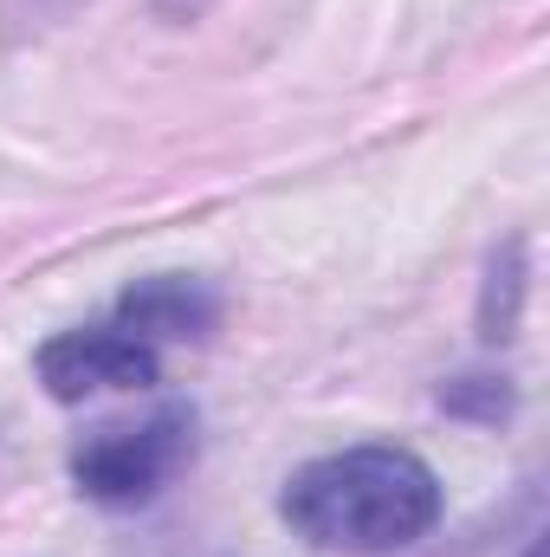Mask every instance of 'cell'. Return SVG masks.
<instances>
[{
	"label": "cell",
	"mask_w": 550,
	"mask_h": 557,
	"mask_svg": "<svg viewBox=\"0 0 550 557\" xmlns=\"http://www.w3.org/2000/svg\"><path fill=\"white\" fill-rule=\"evenodd\" d=\"M278 512L317 552L389 557L440 525V480L409 447H343L298 467Z\"/></svg>",
	"instance_id": "obj_1"
},
{
	"label": "cell",
	"mask_w": 550,
	"mask_h": 557,
	"mask_svg": "<svg viewBox=\"0 0 550 557\" xmlns=\"http://www.w3.org/2000/svg\"><path fill=\"white\" fill-rule=\"evenodd\" d=\"M188 460H195V416L188 409H155L137 428H98L72 454V480L98 506H142Z\"/></svg>",
	"instance_id": "obj_2"
},
{
	"label": "cell",
	"mask_w": 550,
	"mask_h": 557,
	"mask_svg": "<svg viewBox=\"0 0 550 557\" xmlns=\"http://www.w3.org/2000/svg\"><path fill=\"white\" fill-rule=\"evenodd\" d=\"M155 376H162L155 344L130 337L117 318L85 324V331H59L52 344H39V383L52 403H85L104 389H149Z\"/></svg>",
	"instance_id": "obj_3"
},
{
	"label": "cell",
	"mask_w": 550,
	"mask_h": 557,
	"mask_svg": "<svg viewBox=\"0 0 550 557\" xmlns=\"http://www.w3.org/2000/svg\"><path fill=\"white\" fill-rule=\"evenodd\" d=\"M117 324L142 344H188V337H208L221 324V298L201 278H182V273L137 278L117 298Z\"/></svg>",
	"instance_id": "obj_4"
}]
</instances>
